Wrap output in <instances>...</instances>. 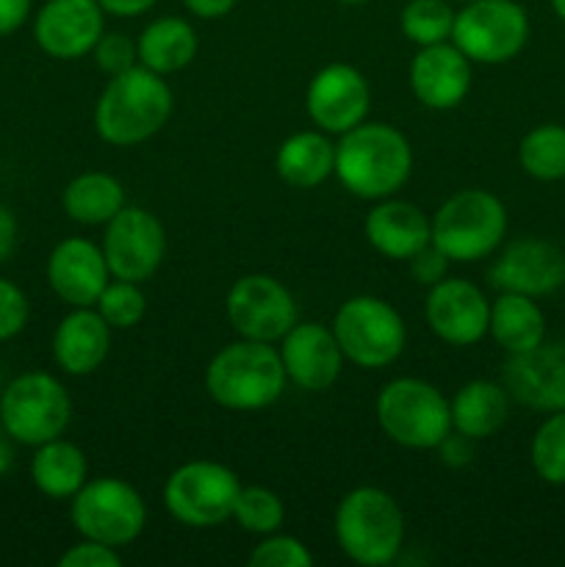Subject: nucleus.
<instances>
[{"label": "nucleus", "mask_w": 565, "mask_h": 567, "mask_svg": "<svg viewBox=\"0 0 565 567\" xmlns=\"http://www.w3.org/2000/svg\"><path fill=\"white\" fill-rule=\"evenodd\" d=\"M532 468L548 485H565V410L537 426L532 437Z\"/></svg>", "instance_id": "2f4dec72"}, {"label": "nucleus", "mask_w": 565, "mask_h": 567, "mask_svg": "<svg viewBox=\"0 0 565 567\" xmlns=\"http://www.w3.org/2000/svg\"><path fill=\"white\" fill-rule=\"evenodd\" d=\"M111 349V327L97 310L75 308L53 336V360L72 377H86L103 365Z\"/></svg>", "instance_id": "5701e85b"}, {"label": "nucleus", "mask_w": 565, "mask_h": 567, "mask_svg": "<svg viewBox=\"0 0 565 567\" xmlns=\"http://www.w3.org/2000/svg\"><path fill=\"white\" fill-rule=\"evenodd\" d=\"M282 369L286 377L302 391H327L338 380L343 352L332 330L319 321H297L282 336Z\"/></svg>", "instance_id": "6ab92c4d"}, {"label": "nucleus", "mask_w": 565, "mask_h": 567, "mask_svg": "<svg viewBox=\"0 0 565 567\" xmlns=\"http://www.w3.org/2000/svg\"><path fill=\"white\" fill-rule=\"evenodd\" d=\"M454 3H471V0H454Z\"/></svg>", "instance_id": "09e8293b"}, {"label": "nucleus", "mask_w": 565, "mask_h": 567, "mask_svg": "<svg viewBox=\"0 0 565 567\" xmlns=\"http://www.w3.org/2000/svg\"><path fill=\"white\" fill-rule=\"evenodd\" d=\"M72 419L66 388L44 371H28L11 380L0 396V424L22 446H42L64 435Z\"/></svg>", "instance_id": "0eeeda50"}, {"label": "nucleus", "mask_w": 565, "mask_h": 567, "mask_svg": "<svg viewBox=\"0 0 565 567\" xmlns=\"http://www.w3.org/2000/svg\"><path fill=\"white\" fill-rule=\"evenodd\" d=\"M136 61H138L136 42H131V39L120 31L114 33L103 31V37H100L97 44H94V64L111 78L131 70V66H136Z\"/></svg>", "instance_id": "c9c22d12"}, {"label": "nucleus", "mask_w": 565, "mask_h": 567, "mask_svg": "<svg viewBox=\"0 0 565 567\" xmlns=\"http://www.w3.org/2000/svg\"><path fill=\"white\" fill-rule=\"evenodd\" d=\"M138 64L158 75L186 70L197 55V33L181 17H158L142 31L136 42Z\"/></svg>", "instance_id": "a878e982"}, {"label": "nucleus", "mask_w": 565, "mask_h": 567, "mask_svg": "<svg viewBox=\"0 0 565 567\" xmlns=\"http://www.w3.org/2000/svg\"><path fill=\"white\" fill-rule=\"evenodd\" d=\"M454 14L458 11H452L449 0H408L399 25L410 42L427 48V44H441L452 39Z\"/></svg>", "instance_id": "7c9ffc66"}, {"label": "nucleus", "mask_w": 565, "mask_h": 567, "mask_svg": "<svg viewBox=\"0 0 565 567\" xmlns=\"http://www.w3.org/2000/svg\"><path fill=\"white\" fill-rule=\"evenodd\" d=\"M233 518L238 520L244 532L249 535H275L286 518V507H282L280 496L266 487H242L233 507Z\"/></svg>", "instance_id": "473e14b6"}, {"label": "nucleus", "mask_w": 565, "mask_h": 567, "mask_svg": "<svg viewBox=\"0 0 565 567\" xmlns=\"http://www.w3.org/2000/svg\"><path fill=\"white\" fill-rule=\"evenodd\" d=\"M410 89L427 109H454L471 89V61L452 42L427 44L410 64Z\"/></svg>", "instance_id": "412c9836"}, {"label": "nucleus", "mask_w": 565, "mask_h": 567, "mask_svg": "<svg viewBox=\"0 0 565 567\" xmlns=\"http://www.w3.org/2000/svg\"><path fill=\"white\" fill-rule=\"evenodd\" d=\"M336 540L352 563L391 565L404 543V515L380 487H355L336 509Z\"/></svg>", "instance_id": "20e7f679"}, {"label": "nucleus", "mask_w": 565, "mask_h": 567, "mask_svg": "<svg viewBox=\"0 0 565 567\" xmlns=\"http://www.w3.org/2000/svg\"><path fill=\"white\" fill-rule=\"evenodd\" d=\"M282 358L271 343L242 338L227 343L205 369V391L219 408L253 413L275 404L286 391Z\"/></svg>", "instance_id": "7ed1b4c3"}, {"label": "nucleus", "mask_w": 565, "mask_h": 567, "mask_svg": "<svg viewBox=\"0 0 565 567\" xmlns=\"http://www.w3.org/2000/svg\"><path fill=\"white\" fill-rule=\"evenodd\" d=\"M11 465H14V437H11L9 432L3 430V424H0V480L9 474Z\"/></svg>", "instance_id": "a18cd8bd"}, {"label": "nucleus", "mask_w": 565, "mask_h": 567, "mask_svg": "<svg viewBox=\"0 0 565 567\" xmlns=\"http://www.w3.org/2000/svg\"><path fill=\"white\" fill-rule=\"evenodd\" d=\"M17 247V221L11 210L0 203V266L11 258Z\"/></svg>", "instance_id": "37998d69"}, {"label": "nucleus", "mask_w": 565, "mask_h": 567, "mask_svg": "<svg viewBox=\"0 0 565 567\" xmlns=\"http://www.w3.org/2000/svg\"><path fill=\"white\" fill-rule=\"evenodd\" d=\"M59 565L61 567H120L122 557L116 554L114 546H105V543L86 540V537H83L78 546H72L70 551L61 554Z\"/></svg>", "instance_id": "4c0bfd02"}, {"label": "nucleus", "mask_w": 565, "mask_h": 567, "mask_svg": "<svg viewBox=\"0 0 565 567\" xmlns=\"http://www.w3.org/2000/svg\"><path fill=\"white\" fill-rule=\"evenodd\" d=\"M28 316H31V305H28L25 291L0 277V341L20 336L28 324Z\"/></svg>", "instance_id": "e433bc0d"}, {"label": "nucleus", "mask_w": 565, "mask_h": 567, "mask_svg": "<svg viewBox=\"0 0 565 567\" xmlns=\"http://www.w3.org/2000/svg\"><path fill=\"white\" fill-rule=\"evenodd\" d=\"M452 430L471 441H485L496 435L510 415L507 388L491 380H471L449 402Z\"/></svg>", "instance_id": "b1692460"}, {"label": "nucleus", "mask_w": 565, "mask_h": 567, "mask_svg": "<svg viewBox=\"0 0 565 567\" xmlns=\"http://www.w3.org/2000/svg\"><path fill=\"white\" fill-rule=\"evenodd\" d=\"M31 14V0H0V37H9Z\"/></svg>", "instance_id": "a19ab883"}, {"label": "nucleus", "mask_w": 565, "mask_h": 567, "mask_svg": "<svg viewBox=\"0 0 565 567\" xmlns=\"http://www.w3.org/2000/svg\"><path fill=\"white\" fill-rule=\"evenodd\" d=\"M408 264L410 275H413V280L421 282V286H435V282H441L443 277H446L449 269V258L435 247V244H427V247L421 249V252H415Z\"/></svg>", "instance_id": "58836bf2"}, {"label": "nucleus", "mask_w": 565, "mask_h": 567, "mask_svg": "<svg viewBox=\"0 0 565 567\" xmlns=\"http://www.w3.org/2000/svg\"><path fill=\"white\" fill-rule=\"evenodd\" d=\"M332 336L343 360L358 369H386L399 360L408 343L402 316L380 297L347 299L332 319Z\"/></svg>", "instance_id": "6e6552de"}, {"label": "nucleus", "mask_w": 565, "mask_h": 567, "mask_svg": "<svg viewBox=\"0 0 565 567\" xmlns=\"http://www.w3.org/2000/svg\"><path fill=\"white\" fill-rule=\"evenodd\" d=\"M552 6H554V11H557L559 20L565 22V0H552Z\"/></svg>", "instance_id": "49530a36"}, {"label": "nucleus", "mask_w": 565, "mask_h": 567, "mask_svg": "<svg viewBox=\"0 0 565 567\" xmlns=\"http://www.w3.org/2000/svg\"><path fill=\"white\" fill-rule=\"evenodd\" d=\"M103 14L97 0H48L33 20V39L53 59H81L103 37Z\"/></svg>", "instance_id": "f3484780"}, {"label": "nucleus", "mask_w": 565, "mask_h": 567, "mask_svg": "<svg viewBox=\"0 0 565 567\" xmlns=\"http://www.w3.org/2000/svg\"><path fill=\"white\" fill-rule=\"evenodd\" d=\"M105 14L114 17H138L153 9L158 0H97Z\"/></svg>", "instance_id": "c03bdc74"}, {"label": "nucleus", "mask_w": 565, "mask_h": 567, "mask_svg": "<svg viewBox=\"0 0 565 567\" xmlns=\"http://www.w3.org/2000/svg\"><path fill=\"white\" fill-rule=\"evenodd\" d=\"M103 255L111 277L144 282L158 271L166 255V233L155 214L138 205H125L105 225Z\"/></svg>", "instance_id": "f8f14e48"}, {"label": "nucleus", "mask_w": 565, "mask_h": 567, "mask_svg": "<svg viewBox=\"0 0 565 567\" xmlns=\"http://www.w3.org/2000/svg\"><path fill=\"white\" fill-rule=\"evenodd\" d=\"M249 567H314V554L302 540L291 535H266L249 554Z\"/></svg>", "instance_id": "f704fd0d"}, {"label": "nucleus", "mask_w": 565, "mask_h": 567, "mask_svg": "<svg viewBox=\"0 0 565 567\" xmlns=\"http://www.w3.org/2000/svg\"><path fill=\"white\" fill-rule=\"evenodd\" d=\"M424 316L430 330L452 347H471L487 336L491 324V302L474 282L443 277L430 286Z\"/></svg>", "instance_id": "dca6fc26"}, {"label": "nucleus", "mask_w": 565, "mask_h": 567, "mask_svg": "<svg viewBox=\"0 0 565 567\" xmlns=\"http://www.w3.org/2000/svg\"><path fill=\"white\" fill-rule=\"evenodd\" d=\"M183 3L199 20H219V17L230 14L238 0H183Z\"/></svg>", "instance_id": "79ce46f5"}, {"label": "nucleus", "mask_w": 565, "mask_h": 567, "mask_svg": "<svg viewBox=\"0 0 565 567\" xmlns=\"http://www.w3.org/2000/svg\"><path fill=\"white\" fill-rule=\"evenodd\" d=\"M507 233V210L496 194L465 188L452 194L432 216V244L458 264H474L496 252Z\"/></svg>", "instance_id": "39448f33"}, {"label": "nucleus", "mask_w": 565, "mask_h": 567, "mask_svg": "<svg viewBox=\"0 0 565 567\" xmlns=\"http://www.w3.org/2000/svg\"><path fill=\"white\" fill-rule=\"evenodd\" d=\"M371 105L369 81L349 64H327L305 92V109L325 133H347L366 122Z\"/></svg>", "instance_id": "2eb2a0df"}, {"label": "nucleus", "mask_w": 565, "mask_h": 567, "mask_svg": "<svg viewBox=\"0 0 565 567\" xmlns=\"http://www.w3.org/2000/svg\"><path fill=\"white\" fill-rule=\"evenodd\" d=\"M94 305H97V313L109 321L111 330H131L147 313V297L138 282L116 280V277L103 288Z\"/></svg>", "instance_id": "72a5a7b5"}, {"label": "nucleus", "mask_w": 565, "mask_h": 567, "mask_svg": "<svg viewBox=\"0 0 565 567\" xmlns=\"http://www.w3.org/2000/svg\"><path fill=\"white\" fill-rule=\"evenodd\" d=\"M86 454L64 437H53V441L37 446V454L31 460L33 485L48 498H72L86 485Z\"/></svg>", "instance_id": "cd10ccee"}, {"label": "nucleus", "mask_w": 565, "mask_h": 567, "mask_svg": "<svg viewBox=\"0 0 565 567\" xmlns=\"http://www.w3.org/2000/svg\"><path fill=\"white\" fill-rule=\"evenodd\" d=\"M338 3H343V6H360V3H366V0H338Z\"/></svg>", "instance_id": "de8ad7c7"}, {"label": "nucleus", "mask_w": 565, "mask_h": 567, "mask_svg": "<svg viewBox=\"0 0 565 567\" xmlns=\"http://www.w3.org/2000/svg\"><path fill=\"white\" fill-rule=\"evenodd\" d=\"M230 327L249 341H282L297 324V302L282 282L269 275H247L233 282L225 299Z\"/></svg>", "instance_id": "ddd939ff"}, {"label": "nucleus", "mask_w": 565, "mask_h": 567, "mask_svg": "<svg viewBox=\"0 0 565 567\" xmlns=\"http://www.w3.org/2000/svg\"><path fill=\"white\" fill-rule=\"evenodd\" d=\"M377 421L380 430L404 449H438L452 432L446 396L415 377H399L382 385L377 396Z\"/></svg>", "instance_id": "423d86ee"}, {"label": "nucleus", "mask_w": 565, "mask_h": 567, "mask_svg": "<svg viewBox=\"0 0 565 567\" xmlns=\"http://www.w3.org/2000/svg\"><path fill=\"white\" fill-rule=\"evenodd\" d=\"M487 280L499 293L546 297L565 286V252L543 238H518L493 260Z\"/></svg>", "instance_id": "4468645a"}, {"label": "nucleus", "mask_w": 565, "mask_h": 567, "mask_svg": "<svg viewBox=\"0 0 565 567\" xmlns=\"http://www.w3.org/2000/svg\"><path fill=\"white\" fill-rule=\"evenodd\" d=\"M109 264L103 247L89 238H64L48 258V282L61 302L72 308H92L109 286Z\"/></svg>", "instance_id": "aec40b11"}, {"label": "nucleus", "mask_w": 565, "mask_h": 567, "mask_svg": "<svg viewBox=\"0 0 565 567\" xmlns=\"http://www.w3.org/2000/svg\"><path fill=\"white\" fill-rule=\"evenodd\" d=\"M275 169L288 186L316 188L336 172V144L325 131H299L280 144Z\"/></svg>", "instance_id": "393cba45"}, {"label": "nucleus", "mask_w": 565, "mask_h": 567, "mask_svg": "<svg viewBox=\"0 0 565 567\" xmlns=\"http://www.w3.org/2000/svg\"><path fill=\"white\" fill-rule=\"evenodd\" d=\"M504 388L515 402L537 413L565 410V343H537L530 352L510 354Z\"/></svg>", "instance_id": "a211bd4d"}, {"label": "nucleus", "mask_w": 565, "mask_h": 567, "mask_svg": "<svg viewBox=\"0 0 565 567\" xmlns=\"http://www.w3.org/2000/svg\"><path fill=\"white\" fill-rule=\"evenodd\" d=\"M471 437L460 435V432H449L446 437H443L441 443H438V452H441V460L446 465H454V468H460V465H469L471 457H474V446H471Z\"/></svg>", "instance_id": "ea45409f"}, {"label": "nucleus", "mask_w": 565, "mask_h": 567, "mask_svg": "<svg viewBox=\"0 0 565 567\" xmlns=\"http://www.w3.org/2000/svg\"><path fill=\"white\" fill-rule=\"evenodd\" d=\"M363 230L371 247L391 260H410L432 244V219L404 199H377L366 216Z\"/></svg>", "instance_id": "4be33fe9"}, {"label": "nucleus", "mask_w": 565, "mask_h": 567, "mask_svg": "<svg viewBox=\"0 0 565 567\" xmlns=\"http://www.w3.org/2000/svg\"><path fill=\"white\" fill-rule=\"evenodd\" d=\"M70 520L86 540L122 548L136 540L147 524V507L138 491L116 476L86 480L72 496Z\"/></svg>", "instance_id": "1a4fd4ad"}, {"label": "nucleus", "mask_w": 565, "mask_h": 567, "mask_svg": "<svg viewBox=\"0 0 565 567\" xmlns=\"http://www.w3.org/2000/svg\"><path fill=\"white\" fill-rule=\"evenodd\" d=\"M242 482L227 465L194 460L172 471L164 485V507L177 524L210 529L233 518Z\"/></svg>", "instance_id": "9d476101"}, {"label": "nucleus", "mask_w": 565, "mask_h": 567, "mask_svg": "<svg viewBox=\"0 0 565 567\" xmlns=\"http://www.w3.org/2000/svg\"><path fill=\"white\" fill-rule=\"evenodd\" d=\"M487 332L507 354L530 352L537 343L546 341V316L532 297L502 291L491 305Z\"/></svg>", "instance_id": "bb28decb"}, {"label": "nucleus", "mask_w": 565, "mask_h": 567, "mask_svg": "<svg viewBox=\"0 0 565 567\" xmlns=\"http://www.w3.org/2000/svg\"><path fill=\"white\" fill-rule=\"evenodd\" d=\"M530 17L515 0H471L454 14L452 44L476 64H504L526 48Z\"/></svg>", "instance_id": "9b49d317"}, {"label": "nucleus", "mask_w": 565, "mask_h": 567, "mask_svg": "<svg viewBox=\"0 0 565 567\" xmlns=\"http://www.w3.org/2000/svg\"><path fill=\"white\" fill-rule=\"evenodd\" d=\"M61 205L78 225H109L125 208V188L105 172H83L64 188Z\"/></svg>", "instance_id": "c85d7f7f"}, {"label": "nucleus", "mask_w": 565, "mask_h": 567, "mask_svg": "<svg viewBox=\"0 0 565 567\" xmlns=\"http://www.w3.org/2000/svg\"><path fill=\"white\" fill-rule=\"evenodd\" d=\"M413 172L410 142L386 122H360L336 144V172L349 194L360 199L393 197Z\"/></svg>", "instance_id": "f257e3e1"}, {"label": "nucleus", "mask_w": 565, "mask_h": 567, "mask_svg": "<svg viewBox=\"0 0 565 567\" xmlns=\"http://www.w3.org/2000/svg\"><path fill=\"white\" fill-rule=\"evenodd\" d=\"M521 169L535 181H563L565 177V127L537 125L518 144Z\"/></svg>", "instance_id": "c756f323"}, {"label": "nucleus", "mask_w": 565, "mask_h": 567, "mask_svg": "<svg viewBox=\"0 0 565 567\" xmlns=\"http://www.w3.org/2000/svg\"><path fill=\"white\" fill-rule=\"evenodd\" d=\"M175 100L164 75L136 64L109 81L94 105V131L105 144L133 147L170 122Z\"/></svg>", "instance_id": "f03ea898"}]
</instances>
